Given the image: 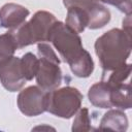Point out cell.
Listing matches in <instances>:
<instances>
[{"instance_id":"cell-1","label":"cell","mask_w":132,"mask_h":132,"mask_svg":"<svg viewBox=\"0 0 132 132\" xmlns=\"http://www.w3.org/2000/svg\"><path fill=\"white\" fill-rule=\"evenodd\" d=\"M66 62L72 73L80 78L89 77L94 71V61L82 46L78 33L71 30L65 23L56 21L52 26L48 39Z\"/></svg>"},{"instance_id":"cell-2","label":"cell","mask_w":132,"mask_h":132,"mask_svg":"<svg viewBox=\"0 0 132 132\" xmlns=\"http://www.w3.org/2000/svg\"><path fill=\"white\" fill-rule=\"evenodd\" d=\"M94 46L103 72H111L126 64L132 48L131 35L113 28L98 37Z\"/></svg>"},{"instance_id":"cell-3","label":"cell","mask_w":132,"mask_h":132,"mask_svg":"<svg viewBox=\"0 0 132 132\" xmlns=\"http://www.w3.org/2000/svg\"><path fill=\"white\" fill-rule=\"evenodd\" d=\"M56 21V16L53 13L39 10L34 13L30 21L24 22L18 28L9 30L14 38L18 50L30 44L47 41L50 30Z\"/></svg>"},{"instance_id":"cell-4","label":"cell","mask_w":132,"mask_h":132,"mask_svg":"<svg viewBox=\"0 0 132 132\" xmlns=\"http://www.w3.org/2000/svg\"><path fill=\"white\" fill-rule=\"evenodd\" d=\"M37 51L38 70L35 75L37 86L46 92L53 91L59 88L62 82L60 59L53 47L45 42L38 43Z\"/></svg>"},{"instance_id":"cell-5","label":"cell","mask_w":132,"mask_h":132,"mask_svg":"<svg viewBox=\"0 0 132 132\" xmlns=\"http://www.w3.org/2000/svg\"><path fill=\"white\" fill-rule=\"evenodd\" d=\"M82 98V94L74 87L57 88L47 92L46 111L59 118L70 119L80 108Z\"/></svg>"},{"instance_id":"cell-6","label":"cell","mask_w":132,"mask_h":132,"mask_svg":"<svg viewBox=\"0 0 132 132\" xmlns=\"http://www.w3.org/2000/svg\"><path fill=\"white\" fill-rule=\"evenodd\" d=\"M47 92L38 86H30L22 90L16 99L20 111L27 117H36L46 111Z\"/></svg>"},{"instance_id":"cell-7","label":"cell","mask_w":132,"mask_h":132,"mask_svg":"<svg viewBox=\"0 0 132 132\" xmlns=\"http://www.w3.org/2000/svg\"><path fill=\"white\" fill-rule=\"evenodd\" d=\"M26 81L21 65V58L12 56L0 63V82L7 91H20Z\"/></svg>"},{"instance_id":"cell-8","label":"cell","mask_w":132,"mask_h":132,"mask_svg":"<svg viewBox=\"0 0 132 132\" xmlns=\"http://www.w3.org/2000/svg\"><path fill=\"white\" fill-rule=\"evenodd\" d=\"M30 11L16 3H6L0 8V26L9 30L15 29L26 22Z\"/></svg>"},{"instance_id":"cell-9","label":"cell","mask_w":132,"mask_h":132,"mask_svg":"<svg viewBox=\"0 0 132 132\" xmlns=\"http://www.w3.org/2000/svg\"><path fill=\"white\" fill-rule=\"evenodd\" d=\"M88 98L92 105L100 108H111V87L107 81L94 84L88 92Z\"/></svg>"},{"instance_id":"cell-10","label":"cell","mask_w":132,"mask_h":132,"mask_svg":"<svg viewBox=\"0 0 132 132\" xmlns=\"http://www.w3.org/2000/svg\"><path fill=\"white\" fill-rule=\"evenodd\" d=\"M98 129L119 132L126 131L128 129V118L122 109H109L103 114Z\"/></svg>"},{"instance_id":"cell-11","label":"cell","mask_w":132,"mask_h":132,"mask_svg":"<svg viewBox=\"0 0 132 132\" xmlns=\"http://www.w3.org/2000/svg\"><path fill=\"white\" fill-rule=\"evenodd\" d=\"M86 10L89 19L88 28L91 30L103 28L110 21V11L100 2H95Z\"/></svg>"},{"instance_id":"cell-12","label":"cell","mask_w":132,"mask_h":132,"mask_svg":"<svg viewBox=\"0 0 132 132\" xmlns=\"http://www.w3.org/2000/svg\"><path fill=\"white\" fill-rule=\"evenodd\" d=\"M89 19L87 10L80 7H68L65 24L76 33H82L88 27Z\"/></svg>"},{"instance_id":"cell-13","label":"cell","mask_w":132,"mask_h":132,"mask_svg":"<svg viewBox=\"0 0 132 132\" xmlns=\"http://www.w3.org/2000/svg\"><path fill=\"white\" fill-rule=\"evenodd\" d=\"M111 105L112 107L119 109H129L131 108V96L130 84L124 82L117 86H111Z\"/></svg>"},{"instance_id":"cell-14","label":"cell","mask_w":132,"mask_h":132,"mask_svg":"<svg viewBox=\"0 0 132 132\" xmlns=\"http://www.w3.org/2000/svg\"><path fill=\"white\" fill-rule=\"evenodd\" d=\"M21 65L26 80L33 79L38 70V58L32 53H26L21 58Z\"/></svg>"},{"instance_id":"cell-15","label":"cell","mask_w":132,"mask_h":132,"mask_svg":"<svg viewBox=\"0 0 132 132\" xmlns=\"http://www.w3.org/2000/svg\"><path fill=\"white\" fill-rule=\"evenodd\" d=\"M73 132H81V131H91L94 130L92 127V122L90 118L89 109L86 107L79 108L75 113V118L73 120L72 128Z\"/></svg>"},{"instance_id":"cell-16","label":"cell","mask_w":132,"mask_h":132,"mask_svg":"<svg viewBox=\"0 0 132 132\" xmlns=\"http://www.w3.org/2000/svg\"><path fill=\"white\" fill-rule=\"evenodd\" d=\"M15 50H18V46L9 31L0 35V63L12 57Z\"/></svg>"},{"instance_id":"cell-17","label":"cell","mask_w":132,"mask_h":132,"mask_svg":"<svg viewBox=\"0 0 132 132\" xmlns=\"http://www.w3.org/2000/svg\"><path fill=\"white\" fill-rule=\"evenodd\" d=\"M130 73H131V64L126 63L124 66L111 71V74L109 75L106 81L111 86H117V85L127 82L130 76Z\"/></svg>"},{"instance_id":"cell-18","label":"cell","mask_w":132,"mask_h":132,"mask_svg":"<svg viewBox=\"0 0 132 132\" xmlns=\"http://www.w3.org/2000/svg\"><path fill=\"white\" fill-rule=\"evenodd\" d=\"M98 2H102L105 4H109L116 6L120 11L131 14L132 11V0H97Z\"/></svg>"},{"instance_id":"cell-19","label":"cell","mask_w":132,"mask_h":132,"mask_svg":"<svg viewBox=\"0 0 132 132\" xmlns=\"http://www.w3.org/2000/svg\"><path fill=\"white\" fill-rule=\"evenodd\" d=\"M95 2H98L97 0H63V4L65 7H80V8H88Z\"/></svg>"},{"instance_id":"cell-20","label":"cell","mask_w":132,"mask_h":132,"mask_svg":"<svg viewBox=\"0 0 132 132\" xmlns=\"http://www.w3.org/2000/svg\"><path fill=\"white\" fill-rule=\"evenodd\" d=\"M126 33L131 35V14H127L125 20L123 21V29Z\"/></svg>"}]
</instances>
